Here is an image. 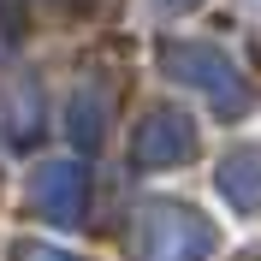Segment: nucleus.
I'll use <instances>...</instances> for the list:
<instances>
[{"label": "nucleus", "mask_w": 261, "mask_h": 261, "mask_svg": "<svg viewBox=\"0 0 261 261\" xmlns=\"http://www.w3.org/2000/svg\"><path fill=\"white\" fill-rule=\"evenodd\" d=\"M161 60H166V71H178L184 83L208 89L220 113H231V119L249 113V83L238 77V65H231L220 48H208V42H166Z\"/></svg>", "instance_id": "nucleus-1"}, {"label": "nucleus", "mask_w": 261, "mask_h": 261, "mask_svg": "<svg viewBox=\"0 0 261 261\" xmlns=\"http://www.w3.org/2000/svg\"><path fill=\"white\" fill-rule=\"evenodd\" d=\"M214 226L190 208H148L137 226V261H208Z\"/></svg>", "instance_id": "nucleus-2"}, {"label": "nucleus", "mask_w": 261, "mask_h": 261, "mask_svg": "<svg viewBox=\"0 0 261 261\" xmlns=\"http://www.w3.org/2000/svg\"><path fill=\"white\" fill-rule=\"evenodd\" d=\"M190 154H196V125L184 113H172V107L148 113L137 125V137H130V161L137 166H178Z\"/></svg>", "instance_id": "nucleus-3"}, {"label": "nucleus", "mask_w": 261, "mask_h": 261, "mask_svg": "<svg viewBox=\"0 0 261 261\" xmlns=\"http://www.w3.org/2000/svg\"><path fill=\"white\" fill-rule=\"evenodd\" d=\"M30 196H36V208L48 214V220H60V226H77L83 196H89V172H83V166H71V161H48V166H36Z\"/></svg>", "instance_id": "nucleus-4"}, {"label": "nucleus", "mask_w": 261, "mask_h": 261, "mask_svg": "<svg viewBox=\"0 0 261 261\" xmlns=\"http://www.w3.org/2000/svg\"><path fill=\"white\" fill-rule=\"evenodd\" d=\"M220 190H226L231 208H255L261 202V148H231L220 161Z\"/></svg>", "instance_id": "nucleus-5"}, {"label": "nucleus", "mask_w": 261, "mask_h": 261, "mask_svg": "<svg viewBox=\"0 0 261 261\" xmlns=\"http://www.w3.org/2000/svg\"><path fill=\"white\" fill-rule=\"evenodd\" d=\"M101 113H107L101 95H77V101H71V143H77V148H95L101 143Z\"/></svg>", "instance_id": "nucleus-6"}, {"label": "nucleus", "mask_w": 261, "mask_h": 261, "mask_svg": "<svg viewBox=\"0 0 261 261\" xmlns=\"http://www.w3.org/2000/svg\"><path fill=\"white\" fill-rule=\"evenodd\" d=\"M18 261H71V255L54 244H18Z\"/></svg>", "instance_id": "nucleus-7"}, {"label": "nucleus", "mask_w": 261, "mask_h": 261, "mask_svg": "<svg viewBox=\"0 0 261 261\" xmlns=\"http://www.w3.org/2000/svg\"><path fill=\"white\" fill-rule=\"evenodd\" d=\"M172 6H196V0H172Z\"/></svg>", "instance_id": "nucleus-8"}]
</instances>
